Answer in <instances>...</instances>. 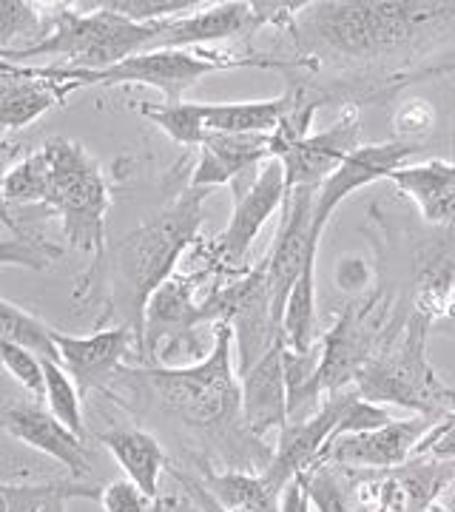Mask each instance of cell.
<instances>
[{"label":"cell","instance_id":"6da1fadb","mask_svg":"<svg viewBox=\"0 0 455 512\" xmlns=\"http://www.w3.org/2000/svg\"><path fill=\"white\" fill-rule=\"evenodd\" d=\"M455 23L441 0H330L308 3L293 37L308 60L376 63L433 43Z\"/></svg>","mask_w":455,"mask_h":512},{"label":"cell","instance_id":"7a4b0ae2","mask_svg":"<svg viewBox=\"0 0 455 512\" xmlns=\"http://www.w3.org/2000/svg\"><path fill=\"white\" fill-rule=\"evenodd\" d=\"M3 200L20 208H46L63 225L69 248L91 256V265H97L109 251V185L97 160L74 140L52 137L12 165L3 177Z\"/></svg>","mask_w":455,"mask_h":512},{"label":"cell","instance_id":"3957f363","mask_svg":"<svg viewBox=\"0 0 455 512\" xmlns=\"http://www.w3.org/2000/svg\"><path fill=\"white\" fill-rule=\"evenodd\" d=\"M211 191L188 188L182 197L154 214L137 231L114 242L106 256L91 265L77 285V296L94 291L97 285H109L114 302L128 311L131 328L140 339V356L146 342V311L151 296L174 276V268L185 254V248L197 239L205 220L202 202Z\"/></svg>","mask_w":455,"mask_h":512},{"label":"cell","instance_id":"277c9868","mask_svg":"<svg viewBox=\"0 0 455 512\" xmlns=\"http://www.w3.org/2000/svg\"><path fill=\"white\" fill-rule=\"evenodd\" d=\"M3 63V60H0ZM12 72L23 77H40L55 83H72L74 89L86 86H151L163 94L165 103H182V94L197 86L202 77L214 72H231V69H316L308 57L279 60L268 55H219V52H200V49H151L143 55H134L111 66L106 72H86V69H69V66H18L6 63Z\"/></svg>","mask_w":455,"mask_h":512},{"label":"cell","instance_id":"5b68a950","mask_svg":"<svg viewBox=\"0 0 455 512\" xmlns=\"http://www.w3.org/2000/svg\"><path fill=\"white\" fill-rule=\"evenodd\" d=\"M433 322L413 313L393 348L376 353L356 376V393L373 404H399L416 416L444 419L455 413V390L427 359Z\"/></svg>","mask_w":455,"mask_h":512},{"label":"cell","instance_id":"8992f818","mask_svg":"<svg viewBox=\"0 0 455 512\" xmlns=\"http://www.w3.org/2000/svg\"><path fill=\"white\" fill-rule=\"evenodd\" d=\"M234 336L237 333L228 322H217V345L205 362L191 367H140L134 376L146 384L163 410L191 427L217 430L242 410V382L231 365Z\"/></svg>","mask_w":455,"mask_h":512},{"label":"cell","instance_id":"52a82bcc","mask_svg":"<svg viewBox=\"0 0 455 512\" xmlns=\"http://www.w3.org/2000/svg\"><path fill=\"white\" fill-rule=\"evenodd\" d=\"M80 9H91V12H74L72 6H60V12H55L52 20V32L43 43L20 55L0 57L6 63H18V60L23 63L26 57L60 55L63 60H69V69L106 72L128 57L148 52L168 23L165 20V23L140 26L134 20L100 9L97 3H80Z\"/></svg>","mask_w":455,"mask_h":512},{"label":"cell","instance_id":"ba28073f","mask_svg":"<svg viewBox=\"0 0 455 512\" xmlns=\"http://www.w3.org/2000/svg\"><path fill=\"white\" fill-rule=\"evenodd\" d=\"M231 188H234V217L214 242V251L219 262L242 265L265 222L288 200L285 165L279 160H268L251 174L239 177L237 183H231Z\"/></svg>","mask_w":455,"mask_h":512},{"label":"cell","instance_id":"9c48e42d","mask_svg":"<svg viewBox=\"0 0 455 512\" xmlns=\"http://www.w3.org/2000/svg\"><path fill=\"white\" fill-rule=\"evenodd\" d=\"M419 143H399V140H387V143H367L359 146L345 163L336 168V174H330L325 183L316 191V202H313V228H310V239L319 245L322 234L328 228L333 211L342 202L356 194L359 188H367L376 180H390L399 168L410 165L413 157H419Z\"/></svg>","mask_w":455,"mask_h":512},{"label":"cell","instance_id":"30bf717a","mask_svg":"<svg viewBox=\"0 0 455 512\" xmlns=\"http://www.w3.org/2000/svg\"><path fill=\"white\" fill-rule=\"evenodd\" d=\"M353 393H356V387L330 393L310 416L285 424V430L279 433L276 453H273L265 473H262L276 493L282 495V490L291 484L293 478L299 476V473H305V470H313L319 464L325 447L333 441V433H336V427H339L342 413H345Z\"/></svg>","mask_w":455,"mask_h":512},{"label":"cell","instance_id":"8fae6325","mask_svg":"<svg viewBox=\"0 0 455 512\" xmlns=\"http://www.w3.org/2000/svg\"><path fill=\"white\" fill-rule=\"evenodd\" d=\"M362 146V103H347L339 120L319 134H310L302 143L285 148L276 160L285 165L288 194L299 188H313L336 174V168Z\"/></svg>","mask_w":455,"mask_h":512},{"label":"cell","instance_id":"7c38bea8","mask_svg":"<svg viewBox=\"0 0 455 512\" xmlns=\"http://www.w3.org/2000/svg\"><path fill=\"white\" fill-rule=\"evenodd\" d=\"M313 202L316 191L313 188H299L291 191L285 200V222L279 228V237L273 242L268 262V291H271V316L276 330L282 333V316H285V302L291 296V288L302 276L308 259L319 254V245L310 239L313 228Z\"/></svg>","mask_w":455,"mask_h":512},{"label":"cell","instance_id":"4fadbf2b","mask_svg":"<svg viewBox=\"0 0 455 512\" xmlns=\"http://www.w3.org/2000/svg\"><path fill=\"white\" fill-rule=\"evenodd\" d=\"M436 421L430 416H413L390 421L379 430L339 436L325 447L319 464H333L345 470H393L413 458L419 441L433 430Z\"/></svg>","mask_w":455,"mask_h":512},{"label":"cell","instance_id":"5bb4252c","mask_svg":"<svg viewBox=\"0 0 455 512\" xmlns=\"http://www.w3.org/2000/svg\"><path fill=\"white\" fill-rule=\"evenodd\" d=\"M60 365L72 376L80 393L100 390L103 384L123 373V365L131 350L140 353V339L131 325H117L91 333V336H69L55 330Z\"/></svg>","mask_w":455,"mask_h":512},{"label":"cell","instance_id":"9a60e30c","mask_svg":"<svg viewBox=\"0 0 455 512\" xmlns=\"http://www.w3.org/2000/svg\"><path fill=\"white\" fill-rule=\"evenodd\" d=\"M242 382V421L254 439H268L282 433L291 416V393L285 376V339H279L248 373Z\"/></svg>","mask_w":455,"mask_h":512},{"label":"cell","instance_id":"2e32d148","mask_svg":"<svg viewBox=\"0 0 455 512\" xmlns=\"http://www.w3.org/2000/svg\"><path fill=\"white\" fill-rule=\"evenodd\" d=\"M3 430L37 453L55 458L74 478L91 476L86 439H80L74 430H69L52 410H43L35 404H6Z\"/></svg>","mask_w":455,"mask_h":512},{"label":"cell","instance_id":"e0dca14e","mask_svg":"<svg viewBox=\"0 0 455 512\" xmlns=\"http://www.w3.org/2000/svg\"><path fill=\"white\" fill-rule=\"evenodd\" d=\"M268 160H273L271 134H217V131H208L188 188L214 191L217 185L237 183L239 177L251 174Z\"/></svg>","mask_w":455,"mask_h":512},{"label":"cell","instance_id":"ac0fdd59","mask_svg":"<svg viewBox=\"0 0 455 512\" xmlns=\"http://www.w3.org/2000/svg\"><path fill=\"white\" fill-rule=\"evenodd\" d=\"M254 32L256 23L251 3H245V0L205 3L194 15L168 20L163 35L157 37V43L151 49H200L205 43H217L225 37L254 35Z\"/></svg>","mask_w":455,"mask_h":512},{"label":"cell","instance_id":"d6986e66","mask_svg":"<svg viewBox=\"0 0 455 512\" xmlns=\"http://www.w3.org/2000/svg\"><path fill=\"white\" fill-rule=\"evenodd\" d=\"M390 183L419 205L421 217L433 225L455 228V131L453 160H424L399 168Z\"/></svg>","mask_w":455,"mask_h":512},{"label":"cell","instance_id":"ffe728a7","mask_svg":"<svg viewBox=\"0 0 455 512\" xmlns=\"http://www.w3.org/2000/svg\"><path fill=\"white\" fill-rule=\"evenodd\" d=\"M77 92L72 83L23 77L0 63V120L6 131L32 126L43 114L63 106Z\"/></svg>","mask_w":455,"mask_h":512},{"label":"cell","instance_id":"44dd1931","mask_svg":"<svg viewBox=\"0 0 455 512\" xmlns=\"http://www.w3.org/2000/svg\"><path fill=\"white\" fill-rule=\"evenodd\" d=\"M310 86L296 83L273 100H248V103H205V128L217 134H273L282 120L305 97Z\"/></svg>","mask_w":455,"mask_h":512},{"label":"cell","instance_id":"7402d4cb","mask_svg":"<svg viewBox=\"0 0 455 512\" xmlns=\"http://www.w3.org/2000/svg\"><path fill=\"white\" fill-rule=\"evenodd\" d=\"M100 444L123 467L128 481H134L148 498H160V476L163 470H168V458L160 441L143 430L117 427L109 433H100Z\"/></svg>","mask_w":455,"mask_h":512},{"label":"cell","instance_id":"603a6c76","mask_svg":"<svg viewBox=\"0 0 455 512\" xmlns=\"http://www.w3.org/2000/svg\"><path fill=\"white\" fill-rule=\"evenodd\" d=\"M197 478L222 507L234 512H279V504H282V495L273 490L265 476H254L245 470L217 473L208 464H200Z\"/></svg>","mask_w":455,"mask_h":512},{"label":"cell","instance_id":"cb8c5ba5","mask_svg":"<svg viewBox=\"0 0 455 512\" xmlns=\"http://www.w3.org/2000/svg\"><path fill=\"white\" fill-rule=\"evenodd\" d=\"M316 256L313 254L305 265L302 276L291 288L282 316V339L293 353H313L316 342Z\"/></svg>","mask_w":455,"mask_h":512},{"label":"cell","instance_id":"d4e9b609","mask_svg":"<svg viewBox=\"0 0 455 512\" xmlns=\"http://www.w3.org/2000/svg\"><path fill=\"white\" fill-rule=\"evenodd\" d=\"M55 15H43L37 3L0 0V55H20L35 49L52 32Z\"/></svg>","mask_w":455,"mask_h":512},{"label":"cell","instance_id":"484cf974","mask_svg":"<svg viewBox=\"0 0 455 512\" xmlns=\"http://www.w3.org/2000/svg\"><path fill=\"white\" fill-rule=\"evenodd\" d=\"M137 111L182 148H202L208 137L205 103H137Z\"/></svg>","mask_w":455,"mask_h":512},{"label":"cell","instance_id":"4316f807","mask_svg":"<svg viewBox=\"0 0 455 512\" xmlns=\"http://www.w3.org/2000/svg\"><path fill=\"white\" fill-rule=\"evenodd\" d=\"M0 339L32 350L43 362H57L60 365L55 328H49L46 322H40L37 316L26 313L15 302H9V299L0 302Z\"/></svg>","mask_w":455,"mask_h":512},{"label":"cell","instance_id":"83f0119b","mask_svg":"<svg viewBox=\"0 0 455 512\" xmlns=\"http://www.w3.org/2000/svg\"><path fill=\"white\" fill-rule=\"evenodd\" d=\"M103 487L94 484H3V512H40L52 498L66 495V498H97L100 501Z\"/></svg>","mask_w":455,"mask_h":512},{"label":"cell","instance_id":"f1b7e54d","mask_svg":"<svg viewBox=\"0 0 455 512\" xmlns=\"http://www.w3.org/2000/svg\"><path fill=\"white\" fill-rule=\"evenodd\" d=\"M46 367V404L63 421L69 430H74L80 439H86V427H83V393L72 376L63 370L57 362H43Z\"/></svg>","mask_w":455,"mask_h":512},{"label":"cell","instance_id":"f546056e","mask_svg":"<svg viewBox=\"0 0 455 512\" xmlns=\"http://www.w3.org/2000/svg\"><path fill=\"white\" fill-rule=\"evenodd\" d=\"M310 501L319 512H362L350 493V481L342 467L319 464L308 470Z\"/></svg>","mask_w":455,"mask_h":512},{"label":"cell","instance_id":"4dcf8cb0","mask_svg":"<svg viewBox=\"0 0 455 512\" xmlns=\"http://www.w3.org/2000/svg\"><path fill=\"white\" fill-rule=\"evenodd\" d=\"M97 6L120 15V18L134 20L140 26H151V23L194 15L205 3L200 0H100Z\"/></svg>","mask_w":455,"mask_h":512},{"label":"cell","instance_id":"1f68e13d","mask_svg":"<svg viewBox=\"0 0 455 512\" xmlns=\"http://www.w3.org/2000/svg\"><path fill=\"white\" fill-rule=\"evenodd\" d=\"M3 222L9 228V237L3 239V262L6 265H29V268L43 271L63 256V248L49 245L43 237L26 234V228H20L12 214H6Z\"/></svg>","mask_w":455,"mask_h":512},{"label":"cell","instance_id":"d6a6232c","mask_svg":"<svg viewBox=\"0 0 455 512\" xmlns=\"http://www.w3.org/2000/svg\"><path fill=\"white\" fill-rule=\"evenodd\" d=\"M0 356H3V365L9 370V376L26 387L35 399H46V367L43 359L35 356L32 350L12 345V342H3L0 339Z\"/></svg>","mask_w":455,"mask_h":512},{"label":"cell","instance_id":"836d02e7","mask_svg":"<svg viewBox=\"0 0 455 512\" xmlns=\"http://www.w3.org/2000/svg\"><path fill=\"white\" fill-rule=\"evenodd\" d=\"M436 126V109L424 97H410L404 100L396 114H393V140L399 143H416L427 131Z\"/></svg>","mask_w":455,"mask_h":512},{"label":"cell","instance_id":"e575fe53","mask_svg":"<svg viewBox=\"0 0 455 512\" xmlns=\"http://www.w3.org/2000/svg\"><path fill=\"white\" fill-rule=\"evenodd\" d=\"M390 421H396V419L384 410L382 404L367 402V399H362L359 393H353V396H350V402H347L345 413H342V421H339V427H336V433H333V439H339V436H350V433L379 430V427L390 424Z\"/></svg>","mask_w":455,"mask_h":512},{"label":"cell","instance_id":"d590c367","mask_svg":"<svg viewBox=\"0 0 455 512\" xmlns=\"http://www.w3.org/2000/svg\"><path fill=\"white\" fill-rule=\"evenodd\" d=\"M100 504H103V512H154L157 498H148L134 481L120 478L103 487Z\"/></svg>","mask_w":455,"mask_h":512},{"label":"cell","instance_id":"8d00e7d4","mask_svg":"<svg viewBox=\"0 0 455 512\" xmlns=\"http://www.w3.org/2000/svg\"><path fill=\"white\" fill-rule=\"evenodd\" d=\"M305 6H308L305 0H288V3H282V0H254L251 9H254L256 32L262 26H276V29L293 32L299 18H302V12H305Z\"/></svg>","mask_w":455,"mask_h":512},{"label":"cell","instance_id":"74e56055","mask_svg":"<svg viewBox=\"0 0 455 512\" xmlns=\"http://www.w3.org/2000/svg\"><path fill=\"white\" fill-rule=\"evenodd\" d=\"M413 458H433V461H455V413L438 419L433 430L419 441ZM410 458V461H413Z\"/></svg>","mask_w":455,"mask_h":512},{"label":"cell","instance_id":"f35d334b","mask_svg":"<svg viewBox=\"0 0 455 512\" xmlns=\"http://www.w3.org/2000/svg\"><path fill=\"white\" fill-rule=\"evenodd\" d=\"M168 473H171V476H174V481L180 484L182 493L188 495V498H191V501H194V504H197L202 512H234V510H228V507H222L217 498L205 490V484H202L197 476H191V473H182L180 467H168Z\"/></svg>","mask_w":455,"mask_h":512},{"label":"cell","instance_id":"ab89813d","mask_svg":"<svg viewBox=\"0 0 455 512\" xmlns=\"http://www.w3.org/2000/svg\"><path fill=\"white\" fill-rule=\"evenodd\" d=\"M279 512H313V501H310L308 490V470L299 473L293 478L291 484L282 490V504H279Z\"/></svg>","mask_w":455,"mask_h":512},{"label":"cell","instance_id":"60d3db41","mask_svg":"<svg viewBox=\"0 0 455 512\" xmlns=\"http://www.w3.org/2000/svg\"><path fill=\"white\" fill-rule=\"evenodd\" d=\"M453 72H455V60L453 63H441V66H427V69H421V72L404 74V77H399L393 86H387V89H382L379 94H373V100H382L384 94L399 92V89H404V86H413V83H421V80H430V77H441V74H453Z\"/></svg>","mask_w":455,"mask_h":512},{"label":"cell","instance_id":"b9f144b4","mask_svg":"<svg viewBox=\"0 0 455 512\" xmlns=\"http://www.w3.org/2000/svg\"><path fill=\"white\" fill-rule=\"evenodd\" d=\"M163 507L165 512H202L185 493H182V498L180 495H163Z\"/></svg>","mask_w":455,"mask_h":512},{"label":"cell","instance_id":"7bdbcfd3","mask_svg":"<svg viewBox=\"0 0 455 512\" xmlns=\"http://www.w3.org/2000/svg\"><path fill=\"white\" fill-rule=\"evenodd\" d=\"M433 333H441V336L455 339V313L453 316H447V319H441V322H436V325H433Z\"/></svg>","mask_w":455,"mask_h":512},{"label":"cell","instance_id":"ee69618b","mask_svg":"<svg viewBox=\"0 0 455 512\" xmlns=\"http://www.w3.org/2000/svg\"><path fill=\"white\" fill-rule=\"evenodd\" d=\"M427 512H455V493L450 495V498H444V495H441V498H438L436 504H433Z\"/></svg>","mask_w":455,"mask_h":512},{"label":"cell","instance_id":"f6af8a7d","mask_svg":"<svg viewBox=\"0 0 455 512\" xmlns=\"http://www.w3.org/2000/svg\"><path fill=\"white\" fill-rule=\"evenodd\" d=\"M66 501H72V498H66V495H57V498H52L46 507L40 512H66Z\"/></svg>","mask_w":455,"mask_h":512},{"label":"cell","instance_id":"bcb514c9","mask_svg":"<svg viewBox=\"0 0 455 512\" xmlns=\"http://www.w3.org/2000/svg\"><path fill=\"white\" fill-rule=\"evenodd\" d=\"M154 512H165V507H163V495L157 498V507H154Z\"/></svg>","mask_w":455,"mask_h":512},{"label":"cell","instance_id":"7dc6e473","mask_svg":"<svg viewBox=\"0 0 455 512\" xmlns=\"http://www.w3.org/2000/svg\"><path fill=\"white\" fill-rule=\"evenodd\" d=\"M453 288H455V282H453Z\"/></svg>","mask_w":455,"mask_h":512}]
</instances>
